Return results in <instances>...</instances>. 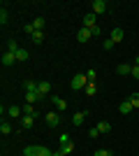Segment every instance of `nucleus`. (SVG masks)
Returning <instances> with one entry per match:
<instances>
[{"instance_id": "1", "label": "nucleus", "mask_w": 139, "mask_h": 156, "mask_svg": "<svg viewBox=\"0 0 139 156\" xmlns=\"http://www.w3.org/2000/svg\"><path fill=\"white\" fill-rule=\"evenodd\" d=\"M53 151L42 147V144H28L26 149H23V156H51Z\"/></svg>"}, {"instance_id": "2", "label": "nucleus", "mask_w": 139, "mask_h": 156, "mask_svg": "<svg viewBox=\"0 0 139 156\" xmlns=\"http://www.w3.org/2000/svg\"><path fill=\"white\" fill-rule=\"evenodd\" d=\"M86 84H88V77L86 75H74L72 77V82H70V86H72V91H84V89H86Z\"/></svg>"}, {"instance_id": "3", "label": "nucleus", "mask_w": 139, "mask_h": 156, "mask_svg": "<svg viewBox=\"0 0 139 156\" xmlns=\"http://www.w3.org/2000/svg\"><path fill=\"white\" fill-rule=\"evenodd\" d=\"M44 121H46V126L56 128V126L60 124V114H58L56 110H53V112H46V114H44Z\"/></svg>"}, {"instance_id": "4", "label": "nucleus", "mask_w": 139, "mask_h": 156, "mask_svg": "<svg viewBox=\"0 0 139 156\" xmlns=\"http://www.w3.org/2000/svg\"><path fill=\"white\" fill-rule=\"evenodd\" d=\"M93 14H95V16H98V14H104L107 12V2L104 0H93Z\"/></svg>"}, {"instance_id": "5", "label": "nucleus", "mask_w": 139, "mask_h": 156, "mask_svg": "<svg viewBox=\"0 0 139 156\" xmlns=\"http://www.w3.org/2000/svg\"><path fill=\"white\" fill-rule=\"evenodd\" d=\"M88 114H91L88 110H84V112H77V114L72 117V126H77V128H79V126L84 124V121H86V117H88Z\"/></svg>"}, {"instance_id": "6", "label": "nucleus", "mask_w": 139, "mask_h": 156, "mask_svg": "<svg viewBox=\"0 0 139 156\" xmlns=\"http://www.w3.org/2000/svg\"><path fill=\"white\" fill-rule=\"evenodd\" d=\"M23 100H26L28 105H35V103H37V100H44V98H42V96H40V93H37V91H26V96H23Z\"/></svg>"}, {"instance_id": "7", "label": "nucleus", "mask_w": 139, "mask_h": 156, "mask_svg": "<svg viewBox=\"0 0 139 156\" xmlns=\"http://www.w3.org/2000/svg\"><path fill=\"white\" fill-rule=\"evenodd\" d=\"M51 103H53V107H56V112H63L67 107V100H65V98H60V96H53Z\"/></svg>"}, {"instance_id": "8", "label": "nucleus", "mask_w": 139, "mask_h": 156, "mask_svg": "<svg viewBox=\"0 0 139 156\" xmlns=\"http://www.w3.org/2000/svg\"><path fill=\"white\" fill-rule=\"evenodd\" d=\"M98 26V16H95V14H86V16H84V28H95Z\"/></svg>"}, {"instance_id": "9", "label": "nucleus", "mask_w": 139, "mask_h": 156, "mask_svg": "<svg viewBox=\"0 0 139 156\" xmlns=\"http://www.w3.org/2000/svg\"><path fill=\"white\" fill-rule=\"evenodd\" d=\"M7 117H12V119H19V117H23V110H21L19 105H12V107L7 110Z\"/></svg>"}, {"instance_id": "10", "label": "nucleus", "mask_w": 139, "mask_h": 156, "mask_svg": "<svg viewBox=\"0 0 139 156\" xmlns=\"http://www.w3.org/2000/svg\"><path fill=\"white\" fill-rule=\"evenodd\" d=\"M91 37H93V35H91L88 28H79V33H77V40H79V42H88Z\"/></svg>"}, {"instance_id": "11", "label": "nucleus", "mask_w": 139, "mask_h": 156, "mask_svg": "<svg viewBox=\"0 0 139 156\" xmlns=\"http://www.w3.org/2000/svg\"><path fill=\"white\" fill-rule=\"evenodd\" d=\"M2 63H5V65H14V63H16V54L5 51V54H2Z\"/></svg>"}, {"instance_id": "12", "label": "nucleus", "mask_w": 139, "mask_h": 156, "mask_svg": "<svg viewBox=\"0 0 139 156\" xmlns=\"http://www.w3.org/2000/svg\"><path fill=\"white\" fill-rule=\"evenodd\" d=\"M132 110H134V107L130 105V100H123V103L118 105V112H121V114H130Z\"/></svg>"}, {"instance_id": "13", "label": "nucleus", "mask_w": 139, "mask_h": 156, "mask_svg": "<svg viewBox=\"0 0 139 156\" xmlns=\"http://www.w3.org/2000/svg\"><path fill=\"white\" fill-rule=\"evenodd\" d=\"M49 91H51V82H40V89H37V93H40V96L44 98Z\"/></svg>"}, {"instance_id": "14", "label": "nucleus", "mask_w": 139, "mask_h": 156, "mask_svg": "<svg viewBox=\"0 0 139 156\" xmlns=\"http://www.w3.org/2000/svg\"><path fill=\"white\" fill-rule=\"evenodd\" d=\"M123 35H125V33H123V28H118V26L111 30V40H114V42H121V40H123Z\"/></svg>"}, {"instance_id": "15", "label": "nucleus", "mask_w": 139, "mask_h": 156, "mask_svg": "<svg viewBox=\"0 0 139 156\" xmlns=\"http://www.w3.org/2000/svg\"><path fill=\"white\" fill-rule=\"evenodd\" d=\"M33 124H35V117H26V114H23V117H21V126H23V128H33Z\"/></svg>"}, {"instance_id": "16", "label": "nucleus", "mask_w": 139, "mask_h": 156, "mask_svg": "<svg viewBox=\"0 0 139 156\" xmlns=\"http://www.w3.org/2000/svg\"><path fill=\"white\" fill-rule=\"evenodd\" d=\"M23 114H26V117H35V119H37V117H40V114H37V112H35V107H33V105H23Z\"/></svg>"}, {"instance_id": "17", "label": "nucleus", "mask_w": 139, "mask_h": 156, "mask_svg": "<svg viewBox=\"0 0 139 156\" xmlns=\"http://www.w3.org/2000/svg\"><path fill=\"white\" fill-rule=\"evenodd\" d=\"M116 72H118V75H130V72H132V65H127V63H121L118 68H116Z\"/></svg>"}, {"instance_id": "18", "label": "nucleus", "mask_w": 139, "mask_h": 156, "mask_svg": "<svg viewBox=\"0 0 139 156\" xmlns=\"http://www.w3.org/2000/svg\"><path fill=\"white\" fill-rule=\"evenodd\" d=\"M60 151H63V154H72L74 151V142L72 140H70V142H63L60 144Z\"/></svg>"}, {"instance_id": "19", "label": "nucleus", "mask_w": 139, "mask_h": 156, "mask_svg": "<svg viewBox=\"0 0 139 156\" xmlns=\"http://www.w3.org/2000/svg\"><path fill=\"white\" fill-rule=\"evenodd\" d=\"M84 93H86V96H95V93H98V84H91V82H88L86 89H84Z\"/></svg>"}, {"instance_id": "20", "label": "nucleus", "mask_w": 139, "mask_h": 156, "mask_svg": "<svg viewBox=\"0 0 139 156\" xmlns=\"http://www.w3.org/2000/svg\"><path fill=\"white\" fill-rule=\"evenodd\" d=\"M21 47H19V42H16V40H9V42H7V51H12V54H16L19 51Z\"/></svg>"}, {"instance_id": "21", "label": "nucleus", "mask_w": 139, "mask_h": 156, "mask_svg": "<svg viewBox=\"0 0 139 156\" xmlns=\"http://www.w3.org/2000/svg\"><path fill=\"white\" fill-rule=\"evenodd\" d=\"M23 89H26V91H37V89H40V82H23Z\"/></svg>"}, {"instance_id": "22", "label": "nucleus", "mask_w": 139, "mask_h": 156, "mask_svg": "<svg viewBox=\"0 0 139 156\" xmlns=\"http://www.w3.org/2000/svg\"><path fill=\"white\" fill-rule=\"evenodd\" d=\"M23 61H28V51L26 49H19L16 51V63H23Z\"/></svg>"}, {"instance_id": "23", "label": "nucleus", "mask_w": 139, "mask_h": 156, "mask_svg": "<svg viewBox=\"0 0 139 156\" xmlns=\"http://www.w3.org/2000/svg\"><path fill=\"white\" fill-rule=\"evenodd\" d=\"M98 130H100V133H109V130H111V124H109V121H100Z\"/></svg>"}, {"instance_id": "24", "label": "nucleus", "mask_w": 139, "mask_h": 156, "mask_svg": "<svg viewBox=\"0 0 139 156\" xmlns=\"http://www.w3.org/2000/svg\"><path fill=\"white\" fill-rule=\"evenodd\" d=\"M30 40H33V42H37V44H40L42 40H44V33H42V30H35L33 35H30Z\"/></svg>"}, {"instance_id": "25", "label": "nucleus", "mask_w": 139, "mask_h": 156, "mask_svg": "<svg viewBox=\"0 0 139 156\" xmlns=\"http://www.w3.org/2000/svg\"><path fill=\"white\" fill-rule=\"evenodd\" d=\"M0 133H2V135H9V133H12V126L7 124V121H2V124H0Z\"/></svg>"}, {"instance_id": "26", "label": "nucleus", "mask_w": 139, "mask_h": 156, "mask_svg": "<svg viewBox=\"0 0 139 156\" xmlns=\"http://www.w3.org/2000/svg\"><path fill=\"white\" fill-rule=\"evenodd\" d=\"M127 100H130V105H132L134 110H137V107H139V93H132V96L127 98Z\"/></svg>"}, {"instance_id": "27", "label": "nucleus", "mask_w": 139, "mask_h": 156, "mask_svg": "<svg viewBox=\"0 0 139 156\" xmlns=\"http://www.w3.org/2000/svg\"><path fill=\"white\" fill-rule=\"evenodd\" d=\"M33 26H35V30H42V28H44V19H42V16H37V19L33 21Z\"/></svg>"}, {"instance_id": "28", "label": "nucleus", "mask_w": 139, "mask_h": 156, "mask_svg": "<svg viewBox=\"0 0 139 156\" xmlns=\"http://www.w3.org/2000/svg\"><path fill=\"white\" fill-rule=\"evenodd\" d=\"M7 19H9V14H7V9L2 7V9H0V23L5 26V23H7Z\"/></svg>"}, {"instance_id": "29", "label": "nucleus", "mask_w": 139, "mask_h": 156, "mask_svg": "<svg viewBox=\"0 0 139 156\" xmlns=\"http://www.w3.org/2000/svg\"><path fill=\"white\" fill-rule=\"evenodd\" d=\"M86 77H88V82H91V84H95V79H98V72H95V70H88V72H86Z\"/></svg>"}, {"instance_id": "30", "label": "nucleus", "mask_w": 139, "mask_h": 156, "mask_svg": "<svg viewBox=\"0 0 139 156\" xmlns=\"http://www.w3.org/2000/svg\"><path fill=\"white\" fill-rule=\"evenodd\" d=\"M114 44H116V42H114V40H111V37H107V40H104V42H102V47H104V49H111V47H114Z\"/></svg>"}, {"instance_id": "31", "label": "nucleus", "mask_w": 139, "mask_h": 156, "mask_svg": "<svg viewBox=\"0 0 139 156\" xmlns=\"http://www.w3.org/2000/svg\"><path fill=\"white\" fill-rule=\"evenodd\" d=\"M88 30H91V35H93V37H100V33H102V30H100V26H95V28H88Z\"/></svg>"}, {"instance_id": "32", "label": "nucleus", "mask_w": 139, "mask_h": 156, "mask_svg": "<svg viewBox=\"0 0 139 156\" xmlns=\"http://www.w3.org/2000/svg\"><path fill=\"white\" fill-rule=\"evenodd\" d=\"M23 30H26L28 35H33V33H35V26H33V23H26V26H23Z\"/></svg>"}, {"instance_id": "33", "label": "nucleus", "mask_w": 139, "mask_h": 156, "mask_svg": "<svg viewBox=\"0 0 139 156\" xmlns=\"http://www.w3.org/2000/svg\"><path fill=\"white\" fill-rule=\"evenodd\" d=\"M93 156H111V154H109V149H98Z\"/></svg>"}, {"instance_id": "34", "label": "nucleus", "mask_w": 139, "mask_h": 156, "mask_svg": "<svg viewBox=\"0 0 139 156\" xmlns=\"http://www.w3.org/2000/svg\"><path fill=\"white\" fill-rule=\"evenodd\" d=\"M134 79H139V65H132V72H130Z\"/></svg>"}, {"instance_id": "35", "label": "nucleus", "mask_w": 139, "mask_h": 156, "mask_svg": "<svg viewBox=\"0 0 139 156\" xmlns=\"http://www.w3.org/2000/svg\"><path fill=\"white\" fill-rule=\"evenodd\" d=\"M88 135H91V137H98V135H100V130H98V126H95V128H91V130H88Z\"/></svg>"}, {"instance_id": "36", "label": "nucleus", "mask_w": 139, "mask_h": 156, "mask_svg": "<svg viewBox=\"0 0 139 156\" xmlns=\"http://www.w3.org/2000/svg\"><path fill=\"white\" fill-rule=\"evenodd\" d=\"M58 140H60V144H63V142H70V135H67V133H63V135H60Z\"/></svg>"}, {"instance_id": "37", "label": "nucleus", "mask_w": 139, "mask_h": 156, "mask_svg": "<svg viewBox=\"0 0 139 156\" xmlns=\"http://www.w3.org/2000/svg\"><path fill=\"white\" fill-rule=\"evenodd\" d=\"M51 156H65V154H63V151H53Z\"/></svg>"}, {"instance_id": "38", "label": "nucleus", "mask_w": 139, "mask_h": 156, "mask_svg": "<svg viewBox=\"0 0 139 156\" xmlns=\"http://www.w3.org/2000/svg\"><path fill=\"white\" fill-rule=\"evenodd\" d=\"M134 65H139V56H137V58H134Z\"/></svg>"}]
</instances>
